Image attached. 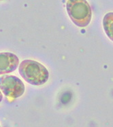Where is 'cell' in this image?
<instances>
[{
	"label": "cell",
	"instance_id": "6da1fadb",
	"mask_svg": "<svg viewBox=\"0 0 113 127\" xmlns=\"http://www.w3.org/2000/svg\"><path fill=\"white\" fill-rule=\"evenodd\" d=\"M19 73L27 83L34 86H42L48 80L47 69L39 62L33 60H25L19 65Z\"/></svg>",
	"mask_w": 113,
	"mask_h": 127
},
{
	"label": "cell",
	"instance_id": "7a4b0ae2",
	"mask_svg": "<svg viewBox=\"0 0 113 127\" xmlns=\"http://www.w3.org/2000/svg\"><path fill=\"white\" fill-rule=\"evenodd\" d=\"M66 9L70 18L76 25L87 27L91 20V8L86 0H68Z\"/></svg>",
	"mask_w": 113,
	"mask_h": 127
},
{
	"label": "cell",
	"instance_id": "3957f363",
	"mask_svg": "<svg viewBox=\"0 0 113 127\" xmlns=\"http://www.w3.org/2000/svg\"><path fill=\"white\" fill-rule=\"evenodd\" d=\"M0 89L5 96L12 100L22 96L25 87L22 80L16 76L4 75L0 77Z\"/></svg>",
	"mask_w": 113,
	"mask_h": 127
},
{
	"label": "cell",
	"instance_id": "277c9868",
	"mask_svg": "<svg viewBox=\"0 0 113 127\" xmlns=\"http://www.w3.org/2000/svg\"><path fill=\"white\" fill-rule=\"evenodd\" d=\"M19 64V59L16 55L11 52H0V75L14 71Z\"/></svg>",
	"mask_w": 113,
	"mask_h": 127
},
{
	"label": "cell",
	"instance_id": "5b68a950",
	"mask_svg": "<svg viewBox=\"0 0 113 127\" xmlns=\"http://www.w3.org/2000/svg\"><path fill=\"white\" fill-rule=\"evenodd\" d=\"M103 27L108 37L113 42V12L106 14L103 19Z\"/></svg>",
	"mask_w": 113,
	"mask_h": 127
},
{
	"label": "cell",
	"instance_id": "8992f818",
	"mask_svg": "<svg viewBox=\"0 0 113 127\" xmlns=\"http://www.w3.org/2000/svg\"><path fill=\"white\" fill-rule=\"evenodd\" d=\"M2 99H3V95L1 93V91H0V103H1V101H2Z\"/></svg>",
	"mask_w": 113,
	"mask_h": 127
},
{
	"label": "cell",
	"instance_id": "52a82bcc",
	"mask_svg": "<svg viewBox=\"0 0 113 127\" xmlns=\"http://www.w3.org/2000/svg\"><path fill=\"white\" fill-rule=\"evenodd\" d=\"M0 1H1V0H0Z\"/></svg>",
	"mask_w": 113,
	"mask_h": 127
},
{
	"label": "cell",
	"instance_id": "ba28073f",
	"mask_svg": "<svg viewBox=\"0 0 113 127\" xmlns=\"http://www.w3.org/2000/svg\"></svg>",
	"mask_w": 113,
	"mask_h": 127
}]
</instances>
